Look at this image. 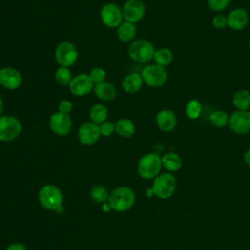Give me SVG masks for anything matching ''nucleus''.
Wrapping results in <instances>:
<instances>
[{
	"label": "nucleus",
	"mask_w": 250,
	"mask_h": 250,
	"mask_svg": "<svg viewBox=\"0 0 250 250\" xmlns=\"http://www.w3.org/2000/svg\"><path fill=\"white\" fill-rule=\"evenodd\" d=\"M107 201L112 210L116 212H126L134 206L136 195L132 188L119 187L110 192Z\"/></svg>",
	"instance_id": "nucleus-1"
},
{
	"label": "nucleus",
	"mask_w": 250,
	"mask_h": 250,
	"mask_svg": "<svg viewBox=\"0 0 250 250\" xmlns=\"http://www.w3.org/2000/svg\"><path fill=\"white\" fill-rule=\"evenodd\" d=\"M38 199L41 206L47 210L62 213V193L61 189L54 185H45L41 188L38 193Z\"/></svg>",
	"instance_id": "nucleus-2"
},
{
	"label": "nucleus",
	"mask_w": 250,
	"mask_h": 250,
	"mask_svg": "<svg viewBox=\"0 0 250 250\" xmlns=\"http://www.w3.org/2000/svg\"><path fill=\"white\" fill-rule=\"evenodd\" d=\"M155 48L153 44L146 39H137L133 41L128 48L130 59L139 63H145L153 59Z\"/></svg>",
	"instance_id": "nucleus-3"
},
{
	"label": "nucleus",
	"mask_w": 250,
	"mask_h": 250,
	"mask_svg": "<svg viewBox=\"0 0 250 250\" xmlns=\"http://www.w3.org/2000/svg\"><path fill=\"white\" fill-rule=\"evenodd\" d=\"M162 168L161 157L153 152L142 156L138 162V173L141 178L150 180L156 178Z\"/></svg>",
	"instance_id": "nucleus-4"
},
{
	"label": "nucleus",
	"mask_w": 250,
	"mask_h": 250,
	"mask_svg": "<svg viewBox=\"0 0 250 250\" xmlns=\"http://www.w3.org/2000/svg\"><path fill=\"white\" fill-rule=\"evenodd\" d=\"M78 59V51L76 46L67 40L59 43L55 50V60L60 66L70 67Z\"/></svg>",
	"instance_id": "nucleus-5"
},
{
	"label": "nucleus",
	"mask_w": 250,
	"mask_h": 250,
	"mask_svg": "<svg viewBox=\"0 0 250 250\" xmlns=\"http://www.w3.org/2000/svg\"><path fill=\"white\" fill-rule=\"evenodd\" d=\"M177 181L171 173H162L154 178L152 185L153 194L161 199H166L172 196L176 189Z\"/></svg>",
	"instance_id": "nucleus-6"
},
{
	"label": "nucleus",
	"mask_w": 250,
	"mask_h": 250,
	"mask_svg": "<svg viewBox=\"0 0 250 250\" xmlns=\"http://www.w3.org/2000/svg\"><path fill=\"white\" fill-rule=\"evenodd\" d=\"M22 125L20 119L12 115L0 116V141L12 142L21 133Z\"/></svg>",
	"instance_id": "nucleus-7"
},
{
	"label": "nucleus",
	"mask_w": 250,
	"mask_h": 250,
	"mask_svg": "<svg viewBox=\"0 0 250 250\" xmlns=\"http://www.w3.org/2000/svg\"><path fill=\"white\" fill-rule=\"evenodd\" d=\"M100 18L108 28H117L124 21L122 8L115 3L104 4L100 11Z\"/></svg>",
	"instance_id": "nucleus-8"
},
{
	"label": "nucleus",
	"mask_w": 250,
	"mask_h": 250,
	"mask_svg": "<svg viewBox=\"0 0 250 250\" xmlns=\"http://www.w3.org/2000/svg\"><path fill=\"white\" fill-rule=\"evenodd\" d=\"M144 83L149 87L157 88L165 84L167 80V71L165 67L156 63L146 65L141 73Z\"/></svg>",
	"instance_id": "nucleus-9"
},
{
	"label": "nucleus",
	"mask_w": 250,
	"mask_h": 250,
	"mask_svg": "<svg viewBox=\"0 0 250 250\" xmlns=\"http://www.w3.org/2000/svg\"><path fill=\"white\" fill-rule=\"evenodd\" d=\"M49 128L57 136H66L72 129L71 117L60 111L54 112L49 118Z\"/></svg>",
	"instance_id": "nucleus-10"
},
{
	"label": "nucleus",
	"mask_w": 250,
	"mask_h": 250,
	"mask_svg": "<svg viewBox=\"0 0 250 250\" xmlns=\"http://www.w3.org/2000/svg\"><path fill=\"white\" fill-rule=\"evenodd\" d=\"M122 13L124 21L137 23L144 18L146 7L141 0H127L122 7Z\"/></svg>",
	"instance_id": "nucleus-11"
},
{
	"label": "nucleus",
	"mask_w": 250,
	"mask_h": 250,
	"mask_svg": "<svg viewBox=\"0 0 250 250\" xmlns=\"http://www.w3.org/2000/svg\"><path fill=\"white\" fill-rule=\"evenodd\" d=\"M68 88L72 95L76 97H83L93 91L94 83L92 82L89 74L79 73L72 78Z\"/></svg>",
	"instance_id": "nucleus-12"
},
{
	"label": "nucleus",
	"mask_w": 250,
	"mask_h": 250,
	"mask_svg": "<svg viewBox=\"0 0 250 250\" xmlns=\"http://www.w3.org/2000/svg\"><path fill=\"white\" fill-rule=\"evenodd\" d=\"M229 126L232 132L238 135L247 134L250 131V113L249 111L236 110L232 112L229 119Z\"/></svg>",
	"instance_id": "nucleus-13"
},
{
	"label": "nucleus",
	"mask_w": 250,
	"mask_h": 250,
	"mask_svg": "<svg viewBox=\"0 0 250 250\" xmlns=\"http://www.w3.org/2000/svg\"><path fill=\"white\" fill-rule=\"evenodd\" d=\"M22 83L21 72L11 66H5L0 69V86L7 90H16Z\"/></svg>",
	"instance_id": "nucleus-14"
},
{
	"label": "nucleus",
	"mask_w": 250,
	"mask_h": 250,
	"mask_svg": "<svg viewBox=\"0 0 250 250\" xmlns=\"http://www.w3.org/2000/svg\"><path fill=\"white\" fill-rule=\"evenodd\" d=\"M78 140L82 145L91 146L96 144L100 137V126L93 123L92 121H88L83 123L78 129Z\"/></svg>",
	"instance_id": "nucleus-15"
},
{
	"label": "nucleus",
	"mask_w": 250,
	"mask_h": 250,
	"mask_svg": "<svg viewBox=\"0 0 250 250\" xmlns=\"http://www.w3.org/2000/svg\"><path fill=\"white\" fill-rule=\"evenodd\" d=\"M249 22V14L243 8H236L228 16V26L232 30H242Z\"/></svg>",
	"instance_id": "nucleus-16"
},
{
	"label": "nucleus",
	"mask_w": 250,
	"mask_h": 250,
	"mask_svg": "<svg viewBox=\"0 0 250 250\" xmlns=\"http://www.w3.org/2000/svg\"><path fill=\"white\" fill-rule=\"evenodd\" d=\"M155 122L159 130L171 132L177 125V116L171 109H162L156 114Z\"/></svg>",
	"instance_id": "nucleus-17"
},
{
	"label": "nucleus",
	"mask_w": 250,
	"mask_h": 250,
	"mask_svg": "<svg viewBox=\"0 0 250 250\" xmlns=\"http://www.w3.org/2000/svg\"><path fill=\"white\" fill-rule=\"evenodd\" d=\"M144 85L143 77L140 73L132 72L127 74L121 83V87L125 93L135 94L139 92Z\"/></svg>",
	"instance_id": "nucleus-18"
},
{
	"label": "nucleus",
	"mask_w": 250,
	"mask_h": 250,
	"mask_svg": "<svg viewBox=\"0 0 250 250\" xmlns=\"http://www.w3.org/2000/svg\"><path fill=\"white\" fill-rule=\"evenodd\" d=\"M95 95L102 101L109 102L115 99L117 91L113 84L108 81H103L101 83L95 84L93 89Z\"/></svg>",
	"instance_id": "nucleus-19"
},
{
	"label": "nucleus",
	"mask_w": 250,
	"mask_h": 250,
	"mask_svg": "<svg viewBox=\"0 0 250 250\" xmlns=\"http://www.w3.org/2000/svg\"><path fill=\"white\" fill-rule=\"evenodd\" d=\"M137 34L136 23L123 21V22L116 28L117 38L124 43L132 41Z\"/></svg>",
	"instance_id": "nucleus-20"
},
{
	"label": "nucleus",
	"mask_w": 250,
	"mask_h": 250,
	"mask_svg": "<svg viewBox=\"0 0 250 250\" xmlns=\"http://www.w3.org/2000/svg\"><path fill=\"white\" fill-rule=\"evenodd\" d=\"M135 123L129 118H121L115 122V132L122 138H130L135 134Z\"/></svg>",
	"instance_id": "nucleus-21"
},
{
	"label": "nucleus",
	"mask_w": 250,
	"mask_h": 250,
	"mask_svg": "<svg viewBox=\"0 0 250 250\" xmlns=\"http://www.w3.org/2000/svg\"><path fill=\"white\" fill-rule=\"evenodd\" d=\"M108 109L103 104H95L89 110L90 120L97 125H101L103 122L106 121Z\"/></svg>",
	"instance_id": "nucleus-22"
},
{
	"label": "nucleus",
	"mask_w": 250,
	"mask_h": 250,
	"mask_svg": "<svg viewBox=\"0 0 250 250\" xmlns=\"http://www.w3.org/2000/svg\"><path fill=\"white\" fill-rule=\"evenodd\" d=\"M232 104L237 110L247 111L250 108V92L245 89L238 90L232 97Z\"/></svg>",
	"instance_id": "nucleus-23"
},
{
	"label": "nucleus",
	"mask_w": 250,
	"mask_h": 250,
	"mask_svg": "<svg viewBox=\"0 0 250 250\" xmlns=\"http://www.w3.org/2000/svg\"><path fill=\"white\" fill-rule=\"evenodd\" d=\"M162 166L169 172L178 171L182 166V159L181 157L175 152H168L165 153L161 157Z\"/></svg>",
	"instance_id": "nucleus-24"
},
{
	"label": "nucleus",
	"mask_w": 250,
	"mask_h": 250,
	"mask_svg": "<svg viewBox=\"0 0 250 250\" xmlns=\"http://www.w3.org/2000/svg\"><path fill=\"white\" fill-rule=\"evenodd\" d=\"M153 60L160 66H168L173 62V53L168 48H160L155 50Z\"/></svg>",
	"instance_id": "nucleus-25"
},
{
	"label": "nucleus",
	"mask_w": 250,
	"mask_h": 250,
	"mask_svg": "<svg viewBox=\"0 0 250 250\" xmlns=\"http://www.w3.org/2000/svg\"><path fill=\"white\" fill-rule=\"evenodd\" d=\"M202 109L203 107L199 101L190 100L186 105V114L189 119L195 120L200 116Z\"/></svg>",
	"instance_id": "nucleus-26"
},
{
	"label": "nucleus",
	"mask_w": 250,
	"mask_h": 250,
	"mask_svg": "<svg viewBox=\"0 0 250 250\" xmlns=\"http://www.w3.org/2000/svg\"><path fill=\"white\" fill-rule=\"evenodd\" d=\"M72 78L73 77L69 67L60 66L55 72V79L58 82V84L62 86H68Z\"/></svg>",
	"instance_id": "nucleus-27"
},
{
	"label": "nucleus",
	"mask_w": 250,
	"mask_h": 250,
	"mask_svg": "<svg viewBox=\"0 0 250 250\" xmlns=\"http://www.w3.org/2000/svg\"><path fill=\"white\" fill-rule=\"evenodd\" d=\"M229 116L224 110H215L210 115L211 123L217 128H224L229 124Z\"/></svg>",
	"instance_id": "nucleus-28"
},
{
	"label": "nucleus",
	"mask_w": 250,
	"mask_h": 250,
	"mask_svg": "<svg viewBox=\"0 0 250 250\" xmlns=\"http://www.w3.org/2000/svg\"><path fill=\"white\" fill-rule=\"evenodd\" d=\"M108 192L103 186H95L91 190V197L97 203H104L108 200Z\"/></svg>",
	"instance_id": "nucleus-29"
},
{
	"label": "nucleus",
	"mask_w": 250,
	"mask_h": 250,
	"mask_svg": "<svg viewBox=\"0 0 250 250\" xmlns=\"http://www.w3.org/2000/svg\"><path fill=\"white\" fill-rule=\"evenodd\" d=\"M89 76H90L92 82L95 85V84H98V83H101V82L104 81L105 76H106V72L103 67H98L97 66V67H94L90 71Z\"/></svg>",
	"instance_id": "nucleus-30"
},
{
	"label": "nucleus",
	"mask_w": 250,
	"mask_h": 250,
	"mask_svg": "<svg viewBox=\"0 0 250 250\" xmlns=\"http://www.w3.org/2000/svg\"><path fill=\"white\" fill-rule=\"evenodd\" d=\"M229 2L230 0H207L208 7L214 12H221L225 10L229 6Z\"/></svg>",
	"instance_id": "nucleus-31"
},
{
	"label": "nucleus",
	"mask_w": 250,
	"mask_h": 250,
	"mask_svg": "<svg viewBox=\"0 0 250 250\" xmlns=\"http://www.w3.org/2000/svg\"><path fill=\"white\" fill-rule=\"evenodd\" d=\"M100 126L101 136L103 137H110L115 132V123L111 121H104Z\"/></svg>",
	"instance_id": "nucleus-32"
},
{
	"label": "nucleus",
	"mask_w": 250,
	"mask_h": 250,
	"mask_svg": "<svg viewBox=\"0 0 250 250\" xmlns=\"http://www.w3.org/2000/svg\"><path fill=\"white\" fill-rule=\"evenodd\" d=\"M212 23L216 29H225L228 26V17L225 15H216L213 18Z\"/></svg>",
	"instance_id": "nucleus-33"
},
{
	"label": "nucleus",
	"mask_w": 250,
	"mask_h": 250,
	"mask_svg": "<svg viewBox=\"0 0 250 250\" xmlns=\"http://www.w3.org/2000/svg\"><path fill=\"white\" fill-rule=\"evenodd\" d=\"M73 104L69 100H62L58 104V111L69 114L72 111Z\"/></svg>",
	"instance_id": "nucleus-34"
},
{
	"label": "nucleus",
	"mask_w": 250,
	"mask_h": 250,
	"mask_svg": "<svg viewBox=\"0 0 250 250\" xmlns=\"http://www.w3.org/2000/svg\"><path fill=\"white\" fill-rule=\"evenodd\" d=\"M6 250H27V248L25 247V245L21 244V243H13L11 245H9Z\"/></svg>",
	"instance_id": "nucleus-35"
},
{
	"label": "nucleus",
	"mask_w": 250,
	"mask_h": 250,
	"mask_svg": "<svg viewBox=\"0 0 250 250\" xmlns=\"http://www.w3.org/2000/svg\"><path fill=\"white\" fill-rule=\"evenodd\" d=\"M244 161L250 167V149H248L244 154Z\"/></svg>",
	"instance_id": "nucleus-36"
},
{
	"label": "nucleus",
	"mask_w": 250,
	"mask_h": 250,
	"mask_svg": "<svg viewBox=\"0 0 250 250\" xmlns=\"http://www.w3.org/2000/svg\"><path fill=\"white\" fill-rule=\"evenodd\" d=\"M3 111H4V102H3L2 97L0 96V116L2 115Z\"/></svg>",
	"instance_id": "nucleus-37"
},
{
	"label": "nucleus",
	"mask_w": 250,
	"mask_h": 250,
	"mask_svg": "<svg viewBox=\"0 0 250 250\" xmlns=\"http://www.w3.org/2000/svg\"><path fill=\"white\" fill-rule=\"evenodd\" d=\"M248 45H249V48H250V39H249V43H248Z\"/></svg>",
	"instance_id": "nucleus-38"
},
{
	"label": "nucleus",
	"mask_w": 250,
	"mask_h": 250,
	"mask_svg": "<svg viewBox=\"0 0 250 250\" xmlns=\"http://www.w3.org/2000/svg\"><path fill=\"white\" fill-rule=\"evenodd\" d=\"M0 250H1V249H0Z\"/></svg>",
	"instance_id": "nucleus-39"
}]
</instances>
